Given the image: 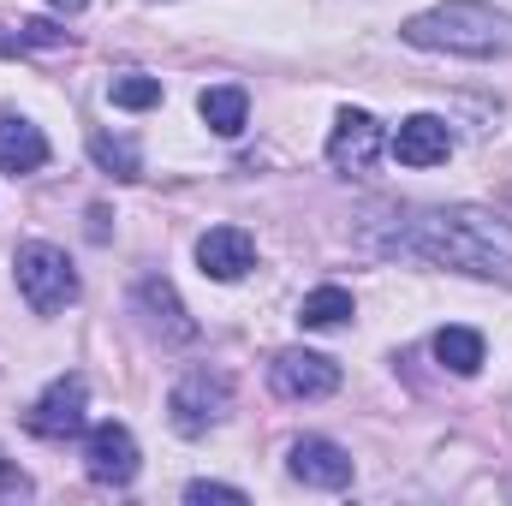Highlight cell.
<instances>
[{"label": "cell", "instance_id": "cell-14", "mask_svg": "<svg viewBox=\"0 0 512 506\" xmlns=\"http://www.w3.org/2000/svg\"><path fill=\"white\" fill-rule=\"evenodd\" d=\"M197 114H203V126L215 131V137H239L245 120H251V96L239 84H215V90L197 96Z\"/></svg>", "mask_w": 512, "mask_h": 506}, {"label": "cell", "instance_id": "cell-15", "mask_svg": "<svg viewBox=\"0 0 512 506\" xmlns=\"http://www.w3.org/2000/svg\"><path fill=\"white\" fill-rule=\"evenodd\" d=\"M352 316H358V304H352L346 286H316V292H304V304H298V322H304V328H346Z\"/></svg>", "mask_w": 512, "mask_h": 506}, {"label": "cell", "instance_id": "cell-11", "mask_svg": "<svg viewBox=\"0 0 512 506\" xmlns=\"http://www.w3.org/2000/svg\"><path fill=\"white\" fill-rule=\"evenodd\" d=\"M387 149H393L399 167H441L453 155V131H447L441 114H411V120H399Z\"/></svg>", "mask_w": 512, "mask_h": 506}, {"label": "cell", "instance_id": "cell-4", "mask_svg": "<svg viewBox=\"0 0 512 506\" xmlns=\"http://www.w3.org/2000/svg\"><path fill=\"white\" fill-rule=\"evenodd\" d=\"M227 411H233V381L221 376V370H185V376L173 381V393H167V417L191 441L209 435Z\"/></svg>", "mask_w": 512, "mask_h": 506}, {"label": "cell", "instance_id": "cell-10", "mask_svg": "<svg viewBox=\"0 0 512 506\" xmlns=\"http://www.w3.org/2000/svg\"><path fill=\"white\" fill-rule=\"evenodd\" d=\"M286 471L298 477V483H310V489H352V453L340 447V441H328V435H304V441H292L286 447Z\"/></svg>", "mask_w": 512, "mask_h": 506}, {"label": "cell", "instance_id": "cell-16", "mask_svg": "<svg viewBox=\"0 0 512 506\" xmlns=\"http://www.w3.org/2000/svg\"><path fill=\"white\" fill-rule=\"evenodd\" d=\"M435 358H441L453 376H477V370H483V334H477V328H441V334H435Z\"/></svg>", "mask_w": 512, "mask_h": 506}, {"label": "cell", "instance_id": "cell-19", "mask_svg": "<svg viewBox=\"0 0 512 506\" xmlns=\"http://www.w3.org/2000/svg\"><path fill=\"white\" fill-rule=\"evenodd\" d=\"M18 48H60L66 42V30L60 24H48V18H30V24H18V36H12Z\"/></svg>", "mask_w": 512, "mask_h": 506}, {"label": "cell", "instance_id": "cell-2", "mask_svg": "<svg viewBox=\"0 0 512 506\" xmlns=\"http://www.w3.org/2000/svg\"><path fill=\"white\" fill-rule=\"evenodd\" d=\"M399 36L423 54H453V60H512V12L489 0H441L429 12H411Z\"/></svg>", "mask_w": 512, "mask_h": 506}, {"label": "cell", "instance_id": "cell-20", "mask_svg": "<svg viewBox=\"0 0 512 506\" xmlns=\"http://www.w3.org/2000/svg\"><path fill=\"white\" fill-rule=\"evenodd\" d=\"M185 501H191V506H203V501L245 506V489H233V483H191V489H185Z\"/></svg>", "mask_w": 512, "mask_h": 506}, {"label": "cell", "instance_id": "cell-7", "mask_svg": "<svg viewBox=\"0 0 512 506\" xmlns=\"http://www.w3.org/2000/svg\"><path fill=\"white\" fill-rule=\"evenodd\" d=\"M131 310L143 316V328H149L161 346H191V340H197V322L185 316L173 280H161V274H143V280L131 286Z\"/></svg>", "mask_w": 512, "mask_h": 506}, {"label": "cell", "instance_id": "cell-5", "mask_svg": "<svg viewBox=\"0 0 512 506\" xmlns=\"http://www.w3.org/2000/svg\"><path fill=\"white\" fill-rule=\"evenodd\" d=\"M84 423H90V387H84V376L48 381L42 399H36L30 417H24V429H30L36 441H72V435H84Z\"/></svg>", "mask_w": 512, "mask_h": 506}, {"label": "cell", "instance_id": "cell-1", "mask_svg": "<svg viewBox=\"0 0 512 506\" xmlns=\"http://www.w3.org/2000/svg\"><path fill=\"white\" fill-rule=\"evenodd\" d=\"M370 245L387 256H417L477 280H512V227L477 209H387L370 215Z\"/></svg>", "mask_w": 512, "mask_h": 506}, {"label": "cell", "instance_id": "cell-22", "mask_svg": "<svg viewBox=\"0 0 512 506\" xmlns=\"http://www.w3.org/2000/svg\"><path fill=\"white\" fill-rule=\"evenodd\" d=\"M48 6H54V12H66V18H72V12H84V6H90V0H48Z\"/></svg>", "mask_w": 512, "mask_h": 506}, {"label": "cell", "instance_id": "cell-17", "mask_svg": "<svg viewBox=\"0 0 512 506\" xmlns=\"http://www.w3.org/2000/svg\"><path fill=\"white\" fill-rule=\"evenodd\" d=\"M90 161L114 179H143V155L131 137H114V131H90Z\"/></svg>", "mask_w": 512, "mask_h": 506}, {"label": "cell", "instance_id": "cell-3", "mask_svg": "<svg viewBox=\"0 0 512 506\" xmlns=\"http://www.w3.org/2000/svg\"><path fill=\"white\" fill-rule=\"evenodd\" d=\"M12 274H18V292H24V304L36 316H60L78 298V268H72V256L60 251V245H42V239L18 245Z\"/></svg>", "mask_w": 512, "mask_h": 506}, {"label": "cell", "instance_id": "cell-9", "mask_svg": "<svg viewBox=\"0 0 512 506\" xmlns=\"http://www.w3.org/2000/svg\"><path fill=\"white\" fill-rule=\"evenodd\" d=\"M84 471H90V483H102V489H126L131 477H137V441H131L126 423H96L90 435H84Z\"/></svg>", "mask_w": 512, "mask_h": 506}, {"label": "cell", "instance_id": "cell-8", "mask_svg": "<svg viewBox=\"0 0 512 506\" xmlns=\"http://www.w3.org/2000/svg\"><path fill=\"white\" fill-rule=\"evenodd\" d=\"M268 387H274L280 399H328V393L340 387V364L322 358V352L292 346V352H274V364H268Z\"/></svg>", "mask_w": 512, "mask_h": 506}, {"label": "cell", "instance_id": "cell-18", "mask_svg": "<svg viewBox=\"0 0 512 506\" xmlns=\"http://www.w3.org/2000/svg\"><path fill=\"white\" fill-rule=\"evenodd\" d=\"M108 102L126 108V114H143V108L161 102V78H149V72H114L108 78Z\"/></svg>", "mask_w": 512, "mask_h": 506}, {"label": "cell", "instance_id": "cell-6", "mask_svg": "<svg viewBox=\"0 0 512 506\" xmlns=\"http://www.w3.org/2000/svg\"><path fill=\"white\" fill-rule=\"evenodd\" d=\"M382 149H387V137H382V120H376V114L340 108V120L328 131V167H334V173L358 179V173H370V167L382 161Z\"/></svg>", "mask_w": 512, "mask_h": 506}, {"label": "cell", "instance_id": "cell-13", "mask_svg": "<svg viewBox=\"0 0 512 506\" xmlns=\"http://www.w3.org/2000/svg\"><path fill=\"white\" fill-rule=\"evenodd\" d=\"M48 167V137L24 114H0V173H36Z\"/></svg>", "mask_w": 512, "mask_h": 506}, {"label": "cell", "instance_id": "cell-12", "mask_svg": "<svg viewBox=\"0 0 512 506\" xmlns=\"http://www.w3.org/2000/svg\"><path fill=\"white\" fill-rule=\"evenodd\" d=\"M197 268L209 274V280H245L256 268V245L245 227H209L203 239H197Z\"/></svg>", "mask_w": 512, "mask_h": 506}, {"label": "cell", "instance_id": "cell-21", "mask_svg": "<svg viewBox=\"0 0 512 506\" xmlns=\"http://www.w3.org/2000/svg\"><path fill=\"white\" fill-rule=\"evenodd\" d=\"M30 489H36V483H30L18 465H0V501H24Z\"/></svg>", "mask_w": 512, "mask_h": 506}]
</instances>
